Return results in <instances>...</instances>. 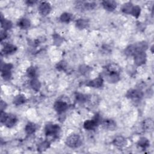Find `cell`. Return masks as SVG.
Masks as SVG:
<instances>
[{"instance_id":"obj_1","label":"cell","mask_w":154,"mask_h":154,"mask_svg":"<svg viewBox=\"0 0 154 154\" xmlns=\"http://www.w3.org/2000/svg\"><path fill=\"white\" fill-rule=\"evenodd\" d=\"M148 47V43L146 42H142L130 45L125 50V54L129 56L134 55L136 53L145 51Z\"/></svg>"},{"instance_id":"obj_2","label":"cell","mask_w":154,"mask_h":154,"mask_svg":"<svg viewBox=\"0 0 154 154\" xmlns=\"http://www.w3.org/2000/svg\"><path fill=\"white\" fill-rule=\"evenodd\" d=\"M17 118L14 115L11 114H7L3 112L1 114V122L4 124L7 127L12 128L17 122Z\"/></svg>"},{"instance_id":"obj_3","label":"cell","mask_w":154,"mask_h":154,"mask_svg":"<svg viewBox=\"0 0 154 154\" xmlns=\"http://www.w3.org/2000/svg\"><path fill=\"white\" fill-rule=\"evenodd\" d=\"M66 144L68 146L71 148H75L79 147L81 144V140L80 137L78 134H72L69 136L66 140Z\"/></svg>"},{"instance_id":"obj_4","label":"cell","mask_w":154,"mask_h":154,"mask_svg":"<svg viewBox=\"0 0 154 154\" xmlns=\"http://www.w3.org/2000/svg\"><path fill=\"white\" fill-rule=\"evenodd\" d=\"M100 117L99 116H96L95 117L94 119L87 120L84 124V128L87 130H94L100 122Z\"/></svg>"},{"instance_id":"obj_5","label":"cell","mask_w":154,"mask_h":154,"mask_svg":"<svg viewBox=\"0 0 154 154\" xmlns=\"http://www.w3.org/2000/svg\"><path fill=\"white\" fill-rule=\"evenodd\" d=\"M120 73L112 72H105V78L106 80L110 83H115L120 80Z\"/></svg>"},{"instance_id":"obj_6","label":"cell","mask_w":154,"mask_h":154,"mask_svg":"<svg viewBox=\"0 0 154 154\" xmlns=\"http://www.w3.org/2000/svg\"><path fill=\"white\" fill-rule=\"evenodd\" d=\"M60 130V128L57 125L48 124L45 127V134L48 135H57Z\"/></svg>"},{"instance_id":"obj_7","label":"cell","mask_w":154,"mask_h":154,"mask_svg":"<svg viewBox=\"0 0 154 154\" xmlns=\"http://www.w3.org/2000/svg\"><path fill=\"white\" fill-rule=\"evenodd\" d=\"M134 62L137 66H142L146 63V54L145 52H139L136 53L134 55Z\"/></svg>"},{"instance_id":"obj_8","label":"cell","mask_w":154,"mask_h":154,"mask_svg":"<svg viewBox=\"0 0 154 154\" xmlns=\"http://www.w3.org/2000/svg\"><path fill=\"white\" fill-rule=\"evenodd\" d=\"M143 96V92L138 89H131L129 90L126 95V96L131 99H140Z\"/></svg>"},{"instance_id":"obj_9","label":"cell","mask_w":154,"mask_h":154,"mask_svg":"<svg viewBox=\"0 0 154 154\" xmlns=\"http://www.w3.org/2000/svg\"><path fill=\"white\" fill-rule=\"evenodd\" d=\"M54 108L57 113H62L68 109V105L65 102L58 101L55 102L54 105Z\"/></svg>"},{"instance_id":"obj_10","label":"cell","mask_w":154,"mask_h":154,"mask_svg":"<svg viewBox=\"0 0 154 154\" xmlns=\"http://www.w3.org/2000/svg\"><path fill=\"white\" fill-rule=\"evenodd\" d=\"M102 125L104 129L109 131H114L116 128V123L112 119L104 120Z\"/></svg>"},{"instance_id":"obj_11","label":"cell","mask_w":154,"mask_h":154,"mask_svg":"<svg viewBox=\"0 0 154 154\" xmlns=\"http://www.w3.org/2000/svg\"><path fill=\"white\" fill-rule=\"evenodd\" d=\"M51 10V7L50 3L47 2L42 3L39 7V13L43 16H47Z\"/></svg>"},{"instance_id":"obj_12","label":"cell","mask_w":154,"mask_h":154,"mask_svg":"<svg viewBox=\"0 0 154 154\" xmlns=\"http://www.w3.org/2000/svg\"><path fill=\"white\" fill-rule=\"evenodd\" d=\"M102 4L104 8L110 12L113 11L117 7V3L114 1L112 0H107V1H104L102 3Z\"/></svg>"},{"instance_id":"obj_13","label":"cell","mask_w":154,"mask_h":154,"mask_svg":"<svg viewBox=\"0 0 154 154\" xmlns=\"http://www.w3.org/2000/svg\"><path fill=\"white\" fill-rule=\"evenodd\" d=\"M103 82H104L103 78L102 77L99 76L97 78H95L90 81H89V83L87 84V86H90L91 87L99 88L102 86Z\"/></svg>"},{"instance_id":"obj_14","label":"cell","mask_w":154,"mask_h":154,"mask_svg":"<svg viewBox=\"0 0 154 154\" xmlns=\"http://www.w3.org/2000/svg\"><path fill=\"white\" fill-rule=\"evenodd\" d=\"M17 50V47L10 43H6L3 48V52L5 54H12L15 53Z\"/></svg>"},{"instance_id":"obj_15","label":"cell","mask_w":154,"mask_h":154,"mask_svg":"<svg viewBox=\"0 0 154 154\" xmlns=\"http://www.w3.org/2000/svg\"><path fill=\"white\" fill-rule=\"evenodd\" d=\"M113 144L118 148H122L125 145L126 140L125 138L123 137L122 136H118L116 137L114 139Z\"/></svg>"},{"instance_id":"obj_16","label":"cell","mask_w":154,"mask_h":154,"mask_svg":"<svg viewBox=\"0 0 154 154\" xmlns=\"http://www.w3.org/2000/svg\"><path fill=\"white\" fill-rule=\"evenodd\" d=\"M17 24H18V27L23 30L28 29L31 25L30 21L28 19H26V18H22V19H19Z\"/></svg>"},{"instance_id":"obj_17","label":"cell","mask_w":154,"mask_h":154,"mask_svg":"<svg viewBox=\"0 0 154 154\" xmlns=\"http://www.w3.org/2000/svg\"><path fill=\"white\" fill-rule=\"evenodd\" d=\"M89 25V21L85 19H78L76 21V27L80 29L83 30L87 28Z\"/></svg>"},{"instance_id":"obj_18","label":"cell","mask_w":154,"mask_h":154,"mask_svg":"<svg viewBox=\"0 0 154 154\" xmlns=\"http://www.w3.org/2000/svg\"><path fill=\"white\" fill-rule=\"evenodd\" d=\"M81 4H78L80 7L87 10H90L95 8L96 6V4L95 3H89V2H80Z\"/></svg>"},{"instance_id":"obj_19","label":"cell","mask_w":154,"mask_h":154,"mask_svg":"<svg viewBox=\"0 0 154 154\" xmlns=\"http://www.w3.org/2000/svg\"><path fill=\"white\" fill-rule=\"evenodd\" d=\"M36 130V125L32 122H29L25 128V131L26 133L28 135L33 134Z\"/></svg>"},{"instance_id":"obj_20","label":"cell","mask_w":154,"mask_h":154,"mask_svg":"<svg viewBox=\"0 0 154 154\" xmlns=\"http://www.w3.org/2000/svg\"><path fill=\"white\" fill-rule=\"evenodd\" d=\"M26 101V98L23 95H17L13 99V104L16 105H20L25 103Z\"/></svg>"},{"instance_id":"obj_21","label":"cell","mask_w":154,"mask_h":154,"mask_svg":"<svg viewBox=\"0 0 154 154\" xmlns=\"http://www.w3.org/2000/svg\"><path fill=\"white\" fill-rule=\"evenodd\" d=\"M153 121L150 119H146L143 122V128L147 131H151L153 130Z\"/></svg>"},{"instance_id":"obj_22","label":"cell","mask_w":154,"mask_h":154,"mask_svg":"<svg viewBox=\"0 0 154 154\" xmlns=\"http://www.w3.org/2000/svg\"><path fill=\"white\" fill-rule=\"evenodd\" d=\"M120 67L114 63L110 64L109 65H108L106 67V71L108 72H117V73H120Z\"/></svg>"},{"instance_id":"obj_23","label":"cell","mask_w":154,"mask_h":154,"mask_svg":"<svg viewBox=\"0 0 154 154\" xmlns=\"http://www.w3.org/2000/svg\"><path fill=\"white\" fill-rule=\"evenodd\" d=\"M1 21V27L5 31L7 30H10L12 28L13 24L10 21H9L6 19H3L2 17Z\"/></svg>"},{"instance_id":"obj_24","label":"cell","mask_w":154,"mask_h":154,"mask_svg":"<svg viewBox=\"0 0 154 154\" xmlns=\"http://www.w3.org/2000/svg\"><path fill=\"white\" fill-rule=\"evenodd\" d=\"M60 21L63 22L68 23L72 19V15L69 13H64L60 16Z\"/></svg>"},{"instance_id":"obj_25","label":"cell","mask_w":154,"mask_h":154,"mask_svg":"<svg viewBox=\"0 0 154 154\" xmlns=\"http://www.w3.org/2000/svg\"><path fill=\"white\" fill-rule=\"evenodd\" d=\"M133 8V5L131 3H127L124 4L122 8V11L126 14H131L132 9Z\"/></svg>"},{"instance_id":"obj_26","label":"cell","mask_w":154,"mask_h":154,"mask_svg":"<svg viewBox=\"0 0 154 154\" xmlns=\"http://www.w3.org/2000/svg\"><path fill=\"white\" fill-rule=\"evenodd\" d=\"M30 85L31 87H32V89L35 91H39L41 87L40 82L36 78H33L32 81H31Z\"/></svg>"},{"instance_id":"obj_27","label":"cell","mask_w":154,"mask_h":154,"mask_svg":"<svg viewBox=\"0 0 154 154\" xmlns=\"http://www.w3.org/2000/svg\"><path fill=\"white\" fill-rule=\"evenodd\" d=\"M149 144L150 143L149 140L145 137L141 138L138 142V145L143 149H146V148H148L149 146Z\"/></svg>"},{"instance_id":"obj_28","label":"cell","mask_w":154,"mask_h":154,"mask_svg":"<svg viewBox=\"0 0 154 154\" xmlns=\"http://www.w3.org/2000/svg\"><path fill=\"white\" fill-rule=\"evenodd\" d=\"M140 12H141L140 7L138 6H133L131 14L132 15L133 17H134L135 18H138L140 16Z\"/></svg>"},{"instance_id":"obj_29","label":"cell","mask_w":154,"mask_h":154,"mask_svg":"<svg viewBox=\"0 0 154 154\" xmlns=\"http://www.w3.org/2000/svg\"><path fill=\"white\" fill-rule=\"evenodd\" d=\"M27 73L28 76L31 78H35L36 75V71L33 66H30V68H28L27 71Z\"/></svg>"},{"instance_id":"obj_30","label":"cell","mask_w":154,"mask_h":154,"mask_svg":"<svg viewBox=\"0 0 154 154\" xmlns=\"http://www.w3.org/2000/svg\"><path fill=\"white\" fill-rule=\"evenodd\" d=\"M76 98V99L80 102H84L87 99V96L86 95H84L81 94H77Z\"/></svg>"},{"instance_id":"obj_31","label":"cell","mask_w":154,"mask_h":154,"mask_svg":"<svg viewBox=\"0 0 154 154\" xmlns=\"http://www.w3.org/2000/svg\"><path fill=\"white\" fill-rule=\"evenodd\" d=\"M2 72V76L3 78L6 80H10L11 77V71H1Z\"/></svg>"},{"instance_id":"obj_32","label":"cell","mask_w":154,"mask_h":154,"mask_svg":"<svg viewBox=\"0 0 154 154\" xmlns=\"http://www.w3.org/2000/svg\"><path fill=\"white\" fill-rule=\"evenodd\" d=\"M57 69L59 71H63L66 68V63L65 61H61L57 65Z\"/></svg>"},{"instance_id":"obj_33","label":"cell","mask_w":154,"mask_h":154,"mask_svg":"<svg viewBox=\"0 0 154 154\" xmlns=\"http://www.w3.org/2000/svg\"><path fill=\"white\" fill-rule=\"evenodd\" d=\"M49 145L50 143L47 142H45L42 143H41L39 147V150L42 152V151H43L45 150H46V149H47L48 147H49Z\"/></svg>"},{"instance_id":"obj_34","label":"cell","mask_w":154,"mask_h":154,"mask_svg":"<svg viewBox=\"0 0 154 154\" xmlns=\"http://www.w3.org/2000/svg\"><path fill=\"white\" fill-rule=\"evenodd\" d=\"M89 70H90V68L86 66H81L80 68V72L83 73H87L88 72H89Z\"/></svg>"},{"instance_id":"obj_35","label":"cell","mask_w":154,"mask_h":154,"mask_svg":"<svg viewBox=\"0 0 154 154\" xmlns=\"http://www.w3.org/2000/svg\"><path fill=\"white\" fill-rule=\"evenodd\" d=\"M0 36H1V40L6 39L7 37V33L5 30H2L1 32V34H0Z\"/></svg>"},{"instance_id":"obj_36","label":"cell","mask_w":154,"mask_h":154,"mask_svg":"<svg viewBox=\"0 0 154 154\" xmlns=\"http://www.w3.org/2000/svg\"><path fill=\"white\" fill-rule=\"evenodd\" d=\"M7 107V104L6 102H4L3 101H1V112L4 111V110L6 109Z\"/></svg>"}]
</instances>
